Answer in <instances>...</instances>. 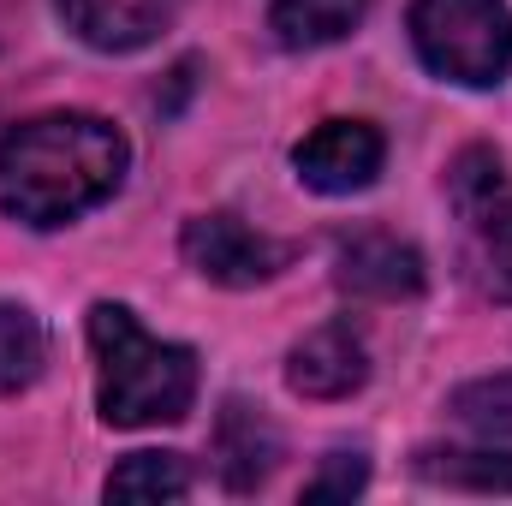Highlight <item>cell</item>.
<instances>
[{
	"instance_id": "cell-1",
	"label": "cell",
	"mask_w": 512,
	"mask_h": 506,
	"mask_svg": "<svg viewBox=\"0 0 512 506\" xmlns=\"http://www.w3.org/2000/svg\"><path fill=\"white\" fill-rule=\"evenodd\" d=\"M131 143L102 114H36L0 137V209L36 233H54L102 209L126 179Z\"/></svg>"
},
{
	"instance_id": "cell-2",
	"label": "cell",
	"mask_w": 512,
	"mask_h": 506,
	"mask_svg": "<svg viewBox=\"0 0 512 506\" xmlns=\"http://www.w3.org/2000/svg\"><path fill=\"white\" fill-rule=\"evenodd\" d=\"M90 346H96V405L114 429L179 423L197 399V352L155 340L126 304H90Z\"/></svg>"
},
{
	"instance_id": "cell-3",
	"label": "cell",
	"mask_w": 512,
	"mask_h": 506,
	"mask_svg": "<svg viewBox=\"0 0 512 506\" xmlns=\"http://www.w3.org/2000/svg\"><path fill=\"white\" fill-rule=\"evenodd\" d=\"M417 60L465 90H495L512 66V6L507 0H411Z\"/></svg>"
},
{
	"instance_id": "cell-4",
	"label": "cell",
	"mask_w": 512,
	"mask_h": 506,
	"mask_svg": "<svg viewBox=\"0 0 512 506\" xmlns=\"http://www.w3.org/2000/svg\"><path fill=\"white\" fill-rule=\"evenodd\" d=\"M453 209L471 227V262L489 298L512 304V185L489 149H465L447 173Z\"/></svg>"
},
{
	"instance_id": "cell-5",
	"label": "cell",
	"mask_w": 512,
	"mask_h": 506,
	"mask_svg": "<svg viewBox=\"0 0 512 506\" xmlns=\"http://www.w3.org/2000/svg\"><path fill=\"white\" fill-rule=\"evenodd\" d=\"M179 251H185V262H191L203 280H215V286H262V280H274V274L292 262V245L262 239L251 221H239V215H227V209L185 221Z\"/></svg>"
},
{
	"instance_id": "cell-6",
	"label": "cell",
	"mask_w": 512,
	"mask_h": 506,
	"mask_svg": "<svg viewBox=\"0 0 512 506\" xmlns=\"http://www.w3.org/2000/svg\"><path fill=\"white\" fill-rule=\"evenodd\" d=\"M387 161V137L370 120H322L298 149H292V167L310 191L322 197H352V191H370L376 173Z\"/></svg>"
},
{
	"instance_id": "cell-7",
	"label": "cell",
	"mask_w": 512,
	"mask_h": 506,
	"mask_svg": "<svg viewBox=\"0 0 512 506\" xmlns=\"http://www.w3.org/2000/svg\"><path fill=\"white\" fill-rule=\"evenodd\" d=\"M334 280L352 298L399 304V298H417L423 292V256L411 251L405 239H393V233H352V239H340Z\"/></svg>"
},
{
	"instance_id": "cell-8",
	"label": "cell",
	"mask_w": 512,
	"mask_h": 506,
	"mask_svg": "<svg viewBox=\"0 0 512 506\" xmlns=\"http://www.w3.org/2000/svg\"><path fill=\"white\" fill-rule=\"evenodd\" d=\"M364 381H370V352L352 322H328L304 334L286 358V387L304 399H352Z\"/></svg>"
},
{
	"instance_id": "cell-9",
	"label": "cell",
	"mask_w": 512,
	"mask_h": 506,
	"mask_svg": "<svg viewBox=\"0 0 512 506\" xmlns=\"http://www.w3.org/2000/svg\"><path fill=\"white\" fill-rule=\"evenodd\" d=\"M54 6L66 30L96 54H137L179 18V0H54Z\"/></svg>"
},
{
	"instance_id": "cell-10",
	"label": "cell",
	"mask_w": 512,
	"mask_h": 506,
	"mask_svg": "<svg viewBox=\"0 0 512 506\" xmlns=\"http://www.w3.org/2000/svg\"><path fill=\"white\" fill-rule=\"evenodd\" d=\"M280 465V429L262 417L251 399H227L221 423H215V471L233 495H251L268 483V471Z\"/></svg>"
},
{
	"instance_id": "cell-11",
	"label": "cell",
	"mask_w": 512,
	"mask_h": 506,
	"mask_svg": "<svg viewBox=\"0 0 512 506\" xmlns=\"http://www.w3.org/2000/svg\"><path fill=\"white\" fill-rule=\"evenodd\" d=\"M370 0H268V30L280 48L304 54V48H328L340 36H352L364 24Z\"/></svg>"
},
{
	"instance_id": "cell-12",
	"label": "cell",
	"mask_w": 512,
	"mask_h": 506,
	"mask_svg": "<svg viewBox=\"0 0 512 506\" xmlns=\"http://www.w3.org/2000/svg\"><path fill=\"white\" fill-rule=\"evenodd\" d=\"M423 483L471 489V495H512V453L501 447H423L411 459Z\"/></svg>"
},
{
	"instance_id": "cell-13",
	"label": "cell",
	"mask_w": 512,
	"mask_h": 506,
	"mask_svg": "<svg viewBox=\"0 0 512 506\" xmlns=\"http://www.w3.org/2000/svg\"><path fill=\"white\" fill-rule=\"evenodd\" d=\"M108 501H185L191 495V465L179 453H131L102 483Z\"/></svg>"
},
{
	"instance_id": "cell-14",
	"label": "cell",
	"mask_w": 512,
	"mask_h": 506,
	"mask_svg": "<svg viewBox=\"0 0 512 506\" xmlns=\"http://www.w3.org/2000/svg\"><path fill=\"white\" fill-rule=\"evenodd\" d=\"M48 364V334L36 322V310L24 304H0V393H18L42 376Z\"/></svg>"
},
{
	"instance_id": "cell-15",
	"label": "cell",
	"mask_w": 512,
	"mask_h": 506,
	"mask_svg": "<svg viewBox=\"0 0 512 506\" xmlns=\"http://www.w3.org/2000/svg\"><path fill=\"white\" fill-rule=\"evenodd\" d=\"M453 417L483 429V435H512V376H489V381H465L453 393Z\"/></svg>"
},
{
	"instance_id": "cell-16",
	"label": "cell",
	"mask_w": 512,
	"mask_h": 506,
	"mask_svg": "<svg viewBox=\"0 0 512 506\" xmlns=\"http://www.w3.org/2000/svg\"><path fill=\"white\" fill-rule=\"evenodd\" d=\"M370 483V459L364 453H328L322 471L304 483V501H352Z\"/></svg>"
}]
</instances>
